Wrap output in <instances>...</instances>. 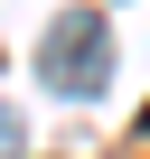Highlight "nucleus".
I'll list each match as a JSON object with an SVG mask.
<instances>
[{
	"instance_id": "nucleus-1",
	"label": "nucleus",
	"mask_w": 150,
	"mask_h": 159,
	"mask_svg": "<svg viewBox=\"0 0 150 159\" xmlns=\"http://www.w3.org/2000/svg\"><path fill=\"white\" fill-rule=\"evenodd\" d=\"M38 75H47V94H103V75H113V28L94 10H56L47 38H38Z\"/></svg>"
}]
</instances>
